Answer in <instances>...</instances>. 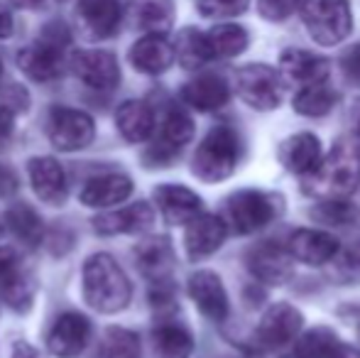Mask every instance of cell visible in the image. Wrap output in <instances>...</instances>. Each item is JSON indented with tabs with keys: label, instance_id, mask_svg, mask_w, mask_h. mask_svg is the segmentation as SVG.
<instances>
[{
	"label": "cell",
	"instance_id": "6da1fadb",
	"mask_svg": "<svg viewBox=\"0 0 360 358\" xmlns=\"http://www.w3.org/2000/svg\"><path fill=\"white\" fill-rule=\"evenodd\" d=\"M360 184V150L353 143H338L321 158L314 172L304 177V191L316 199H346Z\"/></svg>",
	"mask_w": 360,
	"mask_h": 358
},
{
	"label": "cell",
	"instance_id": "7a4b0ae2",
	"mask_svg": "<svg viewBox=\"0 0 360 358\" xmlns=\"http://www.w3.org/2000/svg\"><path fill=\"white\" fill-rule=\"evenodd\" d=\"M133 297L125 272L108 253H96L84 263V300L101 314L125 309Z\"/></svg>",
	"mask_w": 360,
	"mask_h": 358
},
{
	"label": "cell",
	"instance_id": "3957f363",
	"mask_svg": "<svg viewBox=\"0 0 360 358\" xmlns=\"http://www.w3.org/2000/svg\"><path fill=\"white\" fill-rule=\"evenodd\" d=\"M243 155L240 135L231 125H216L206 133L194 153L191 170L204 181H223L236 172Z\"/></svg>",
	"mask_w": 360,
	"mask_h": 358
},
{
	"label": "cell",
	"instance_id": "277c9868",
	"mask_svg": "<svg viewBox=\"0 0 360 358\" xmlns=\"http://www.w3.org/2000/svg\"><path fill=\"white\" fill-rule=\"evenodd\" d=\"M282 214V196L260 189H240L231 194L223 206V224L233 234H255L270 226Z\"/></svg>",
	"mask_w": 360,
	"mask_h": 358
},
{
	"label": "cell",
	"instance_id": "5b68a950",
	"mask_svg": "<svg viewBox=\"0 0 360 358\" xmlns=\"http://www.w3.org/2000/svg\"><path fill=\"white\" fill-rule=\"evenodd\" d=\"M299 15L314 42L323 47L343 42L353 27V13L348 0H299Z\"/></svg>",
	"mask_w": 360,
	"mask_h": 358
},
{
	"label": "cell",
	"instance_id": "8992f818",
	"mask_svg": "<svg viewBox=\"0 0 360 358\" xmlns=\"http://www.w3.org/2000/svg\"><path fill=\"white\" fill-rule=\"evenodd\" d=\"M236 91L250 108L275 110L285 98V79L267 64H248L236 72Z\"/></svg>",
	"mask_w": 360,
	"mask_h": 358
},
{
	"label": "cell",
	"instance_id": "52a82bcc",
	"mask_svg": "<svg viewBox=\"0 0 360 358\" xmlns=\"http://www.w3.org/2000/svg\"><path fill=\"white\" fill-rule=\"evenodd\" d=\"M47 133H49V143L57 150H62V153H76V150H84L94 143L96 125L94 118L86 110L57 106L49 113Z\"/></svg>",
	"mask_w": 360,
	"mask_h": 358
},
{
	"label": "cell",
	"instance_id": "ba28073f",
	"mask_svg": "<svg viewBox=\"0 0 360 358\" xmlns=\"http://www.w3.org/2000/svg\"><path fill=\"white\" fill-rule=\"evenodd\" d=\"M191 138H194V120L189 118V113L181 108H169L162 120L160 138L147 150L145 160L150 162V167H165L181 153V148Z\"/></svg>",
	"mask_w": 360,
	"mask_h": 358
},
{
	"label": "cell",
	"instance_id": "9c48e42d",
	"mask_svg": "<svg viewBox=\"0 0 360 358\" xmlns=\"http://www.w3.org/2000/svg\"><path fill=\"white\" fill-rule=\"evenodd\" d=\"M302 312L297 307L287 305V302H280V305H272L262 314L255 331V339L265 351H277L282 346H287L292 339H297L299 331H302Z\"/></svg>",
	"mask_w": 360,
	"mask_h": 358
},
{
	"label": "cell",
	"instance_id": "30bf717a",
	"mask_svg": "<svg viewBox=\"0 0 360 358\" xmlns=\"http://www.w3.org/2000/svg\"><path fill=\"white\" fill-rule=\"evenodd\" d=\"M72 72L86 87L96 91H113L120 84L118 59L110 52H101V49L76 52L72 57Z\"/></svg>",
	"mask_w": 360,
	"mask_h": 358
},
{
	"label": "cell",
	"instance_id": "8fae6325",
	"mask_svg": "<svg viewBox=\"0 0 360 358\" xmlns=\"http://www.w3.org/2000/svg\"><path fill=\"white\" fill-rule=\"evenodd\" d=\"M91 339V321L79 312L62 314L47 334V346L54 356L72 358L86 349Z\"/></svg>",
	"mask_w": 360,
	"mask_h": 358
},
{
	"label": "cell",
	"instance_id": "7c38bea8",
	"mask_svg": "<svg viewBox=\"0 0 360 358\" xmlns=\"http://www.w3.org/2000/svg\"><path fill=\"white\" fill-rule=\"evenodd\" d=\"M189 295L194 300L196 309L206 317V319L221 324L228 317V295L223 287L221 277L211 270H199L189 277Z\"/></svg>",
	"mask_w": 360,
	"mask_h": 358
},
{
	"label": "cell",
	"instance_id": "4fadbf2b",
	"mask_svg": "<svg viewBox=\"0 0 360 358\" xmlns=\"http://www.w3.org/2000/svg\"><path fill=\"white\" fill-rule=\"evenodd\" d=\"M226 224H223L221 216L214 214H199L186 224V234H184V245L186 253L191 260H201L209 258L211 253H216L218 248L226 241Z\"/></svg>",
	"mask_w": 360,
	"mask_h": 358
},
{
	"label": "cell",
	"instance_id": "5bb4252c",
	"mask_svg": "<svg viewBox=\"0 0 360 358\" xmlns=\"http://www.w3.org/2000/svg\"><path fill=\"white\" fill-rule=\"evenodd\" d=\"M287 253L294 260L307 265H326L338 253V241L326 231L316 229H299L289 236Z\"/></svg>",
	"mask_w": 360,
	"mask_h": 358
},
{
	"label": "cell",
	"instance_id": "9a60e30c",
	"mask_svg": "<svg viewBox=\"0 0 360 358\" xmlns=\"http://www.w3.org/2000/svg\"><path fill=\"white\" fill-rule=\"evenodd\" d=\"M79 23L91 39H108L118 32L123 8L118 0H79Z\"/></svg>",
	"mask_w": 360,
	"mask_h": 358
},
{
	"label": "cell",
	"instance_id": "2e32d148",
	"mask_svg": "<svg viewBox=\"0 0 360 358\" xmlns=\"http://www.w3.org/2000/svg\"><path fill=\"white\" fill-rule=\"evenodd\" d=\"M155 221V211L147 201L123 206V209L105 211V214L96 216L94 229L101 236H118V234H143Z\"/></svg>",
	"mask_w": 360,
	"mask_h": 358
},
{
	"label": "cell",
	"instance_id": "e0dca14e",
	"mask_svg": "<svg viewBox=\"0 0 360 358\" xmlns=\"http://www.w3.org/2000/svg\"><path fill=\"white\" fill-rule=\"evenodd\" d=\"M18 67L22 69L30 79H34V82H54V79L62 77L64 49L39 39V42L20 49Z\"/></svg>",
	"mask_w": 360,
	"mask_h": 358
},
{
	"label": "cell",
	"instance_id": "ac0fdd59",
	"mask_svg": "<svg viewBox=\"0 0 360 358\" xmlns=\"http://www.w3.org/2000/svg\"><path fill=\"white\" fill-rule=\"evenodd\" d=\"M32 189L44 204L62 206L67 201V174L54 158H32L27 165Z\"/></svg>",
	"mask_w": 360,
	"mask_h": 358
},
{
	"label": "cell",
	"instance_id": "d6986e66",
	"mask_svg": "<svg viewBox=\"0 0 360 358\" xmlns=\"http://www.w3.org/2000/svg\"><path fill=\"white\" fill-rule=\"evenodd\" d=\"M155 204L167 224L184 226L201 214V196L181 184H162L155 189Z\"/></svg>",
	"mask_w": 360,
	"mask_h": 358
},
{
	"label": "cell",
	"instance_id": "ffe728a7",
	"mask_svg": "<svg viewBox=\"0 0 360 358\" xmlns=\"http://www.w3.org/2000/svg\"><path fill=\"white\" fill-rule=\"evenodd\" d=\"M130 194H133V179H130L128 174L108 172V174H98V177L86 181L79 199H81V204H86V206L105 209V206H115V204H120V201H125Z\"/></svg>",
	"mask_w": 360,
	"mask_h": 358
},
{
	"label": "cell",
	"instance_id": "44dd1931",
	"mask_svg": "<svg viewBox=\"0 0 360 358\" xmlns=\"http://www.w3.org/2000/svg\"><path fill=\"white\" fill-rule=\"evenodd\" d=\"M292 255L287 253V248L277 243H260L248 253V270L262 282H270V285H280L292 275V263H289Z\"/></svg>",
	"mask_w": 360,
	"mask_h": 358
},
{
	"label": "cell",
	"instance_id": "7402d4cb",
	"mask_svg": "<svg viewBox=\"0 0 360 358\" xmlns=\"http://www.w3.org/2000/svg\"><path fill=\"white\" fill-rule=\"evenodd\" d=\"M321 143L316 135L311 133H297L289 135L280 148V162L285 165V170L294 174L307 177L309 172L316 170V165L321 162Z\"/></svg>",
	"mask_w": 360,
	"mask_h": 358
},
{
	"label": "cell",
	"instance_id": "603a6c76",
	"mask_svg": "<svg viewBox=\"0 0 360 358\" xmlns=\"http://www.w3.org/2000/svg\"><path fill=\"white\" fill-rule=\"evenodd\" d=\"M174 62V47L165 34H147L130 49V64L143 74H162Z\"/></svg>",
	"mask_w": 360,
	"mask_h": 358
},
{
	"label": "cell",
	"instance_id": "cb8c5ba5",
	"mask_svg": "<svg viewBox=\"0 0 360 358\" xmlns=\"http://www.w3.org/2000/svg\"><path fill=\"white\" fill-rule=\"evenodd\" d=\"M280 67L289 82L302 84V87L326 82L328 77V59L307 52V49H285L280 57Z\"/></svg>",
	"mask_w": 360,
	"mask_h": 358
},
{
	"label": "cell",
	"instance_id": "d4e9b609",
	"mask_svg": "<svg viewBox=\"0 0 360 358\" xmlns=\"http://www.w3.org/2000/svg\"><path fill=\"white\" fill-rule=\"evenodd\" d=\"M135 260H138L140 272L152 282H165L169 280L172 270H174V250H172L167 238H147L135 248Z\"/></svg>",
	"mask_w": 360,
	"mask_h": 358
},
{
	"label": "cell",
	"instance_id": "484cf974",
	"mask_svg": "<svg viewBox=\"0 0 360 358\" xmlns=\"http://www.w3.org/2000/svg\"><path fill=\"white\" fill-rule=\"evenodd\" d=\"M152 349H155V358H191L194 339L181 321L162 319L152 331Z\"/></svg>",
	"mask_w": 360,
	"mask_h": 358
},
{
	"label": "cell",
	"instance_id": "4316f807",
	"mask_svg": "<svg viewBox=\"0 0 360 358\" xmlns=\"http://www.w3.org/2000/svg\"><path fill=\"white\" fill-rule=\"evenodd\" d=\"M181 98L196 110H218L228 103L231 89L218 74H201L181 89Z\"/></svg>",
	"mask_w": 360,
	"mask_h": 358
},
{
	"label": "cell",
	"instance_id": "83f0119b",
	"mask_svg": "<svg viewBox=\"0 0 360 358\" xmlns=\"http://www.w3.org/2000/svg\"><path fill=\"white\" fill-rule=\"evenodd\" d=\"M34 290H37L34 277L20 265V260L0 275V297H3V302L10 309L27 312L32 307Z\"/></svg>",
	"mask_w": 360,
	"mask_h": 358
},
{
	"label": "cell",
	"instance_id": "f1b7e54d",
	"mask_svg": "<svg viewBox=\"0 0 360 358\" xmlns=\"http://www.w3.org/2000/svg\"><path fill=\"white\" fill-rule=\"evenodd\" d=\"M115 123L128 143H145L155 130V113L145 101H125L115 113Z\"/></svg>",
	"mask_w": 360,
	"mask_h": 358
},
{
	"label": "cell",
	"instance_id": "f546056e",
	"mask_svg": "<svg viewBox=\"0 0 360 358\" xmlns=\"http://www.w3.org/2000/svg\"><path fill=\"white\" fill-rule=\"evenodd\" d=\"M5 226L8 231L25 243L27 248H37L44 241V224L39 214L30 204H15L5 211Z\"/></svg>",
	"mask_w": 360,
	"mask_h": 358
},
{
	"label": "cell",
	"instance_id": "4dcf8cb0",
	"mask_svg": "<svg viewBox=\"0 0 360 358\" xmlns=\"http://www.w3.org/2000/svg\"><path fill=\"white\" fill-rule=\"evenodd\" d=\"M206 42H209L214 59H231L238 57L240 52H245L248 32L236 23H223L216 25L211 32H206Z\"/></svg>",
	"mask_w": 360,
	"mask_h": 358
},
{
	"label": "cell",
	"instance_id": "1f68e13d",
	"mask_svg": "<svg viewBox=\"0 0 360 358\" xmlns=\"http://www.w3.org/2000/svg\"><path fill=\"white\" fill-rule=\"evenodd\" d=\"M338 103V91L326 87V82L309 84L294 96V110L309 118H321V115L331 113V108Z\"/></svg>",
	"mask_w": 360,
	"mask_h": 358
},
{
	"label": "cell",
	"instance_id": "d6a6232c",
	"mask_svg": "<svg viewBox=\"0 0 360 358\" xmlns=\"http://www.w3.org/2000/svg\"><path fill=\"white\" fill-rule=\"evenodd\" d=\"M174 57L179 59V64L184 69H199L204 67L211 57V49L209 42H206V34L199 32V30L189 27L179 34L176 39V47H174Z\"/></svg>",
	"mask_w": 360,
	"mask_h": 358
},
{
	"label": "cell",
	"instance_id": "836d02e7",
	"mask_svg": "<svg viewBox=\"0 0 360 358\" xmlns=\"http://www.w3.org/2000/svg\"><path fill=\"white\" fill-rule=\"evenodd\" d=\"M103 358H143L140 336L120 326L108 329L103 336Z\"/></svg>",
	"mask_w": 360,
	"mask_h": 358
},
{
	"label": "cell",
	"instance_id": "e575fe53",
	"mask_svg": "<svg viewBox=\"0 0 360 358\" xmlns=\"http://www.w3.org/2000/svg\"><path fill=\"white\" fill-rule=\"evenodd\" d=\"M338 336L333 334L326 326H316V329L307 331L299 341L297 351H294V358H326L336 349Z\"/></svg>",
	"mask_w": 360,
	"mask_h": 358
},
{
	"label": "cell",
	"instance_id": "d590c367",
	"mask_svg": "<svg viewBox=\"0 0 360 358\" xmlns=\"http://www.w3.org/2000/svg\"><path fill=\"white\" fill-rule=\"evenodd\" d=\"M311 216L319 221V224L351 226L360 219V211L353 204H348L346 199H323L321 204L311 211Z\"/></svg>",
	"mask_w": 360,
	"mask_h": 358
},
{
	"label": "cell",
	"instance_id": "8d00e7d4",
	"mask_svg": "<svg viewBox=\"0 0 360 358\" xmlns=\"http://www.w3.org/2000/svg\"><path fill=\"white\" fill-rule=\"evenodd\" d=\"M138 23L150 34H165L172 27V8L165 0H147L138 13Z\"/></svg>",
	"mask_w": 360,
	"mask_h": 358
},
{
	"label": "cell",
	"instance_id": "74e56055",
	"mask_svg": "<svg viewBox=\"0 0 360 358\" xmlns=\"http://www.w3.org/2000/svg\"><path fill=\"white\" fill-rule=\"evenodd\" d=\"M245 10L248 0H199V13L204 18H236Z\"/></svg>",
	"mask_w": 360,
	"mask_h": 358
},
{
	"label": "cell",
	"instance_id": "f35d334b",
	"mask_svg": "<svg viewBox=\"0 0 360 358\" xmlns=\"http://www.w3.org/2000/svg\"><path fill=\"white\" fill-rule=\"evenodd\" d=\"M260 15L270 23H282L299 8V0H257Z\"/></svg>",
	"mask_w": 360,
	"mask_h": 358
},
{
	"label": "cell",
	"instance_id": "ab89813d",
	"mask_svg": "<svg viewBox=\"0 0 360 358\" xmlns=\"http://www.w3.org/2000/svg\"><path fill=\"white\" fill-rule=\"evenodd\" d=\"M341 67H343V74H346L348 82L360 84V44H353V47L343 54Z\"/></svg>",
	"mask_w": 360,
	"mask_h": 358
},
{
	"label": "cell",
	"instance_id": "60d3db41",
	"mask_svg": "<svg viewBox=\"0 0 360 358\" xmlns=\"http://www.w3.org/2000/svg\"><path fill=\"white\" fill-rule=\"evenodd\" d=\"M15 130V113L8 106H0V148L8 145V140L13 138Z\"/></svg>",
	"mask_w": 360,
	"mask_h": 358
},
{
	"label": "cell",
	"instance_id": "b9f144b4",
	"mask_svg": "<svg viewBox=\"0 0 360 358\" xmlns=\"http://www.w3.org/2000/svg\"><path fill=\"white\" fill-rule=\"evenodd\" d=\"M15 191H18V177H15L13 170L0 165V199L3 196H13Z\"/></svg>",
	"mask_w": 360,
	"mask_h": 358
},
{
	"label": "cell",
	"instance_id": "7bdbcfd3",
	"mask_svg": "<svg viewBox=\"0 0 360 358\" xmlns=\"http://www.w3.org/2000/svg\"><path fill=\"white\" fill-rule=\"evenodd\" d=\"M13 358H44V356L39 354L34 346L25 344V341H18V344L13 346Z\"/></svg>",
	"mask_w": 360,
	"mask_h": 358
},
{
	"label": "cell",
	"instance_id": "ee69618b",
	"mask_svg": "<svg viewBox=\"0 0 360 358\" xmlns=\"http://www.w3.org/2000/svg\"><path fill=\"white\" fill-rule=\"evenodd\" d=\"M326 358H360V351H356L353 346H346V344H341V341H338L336 349H333Z\"/></svg>",
	"mask_w": 360,
	"mask_h": 358
},
{
	"label": "cell",
	"instance_id": "f6af8a7d",
	"mask_svg": "<svg viewBox=\"0 0 360 358\" xmlns=\"http://www.w3.org/2000/svg\"><path fill=\"white\" fill-rule=\"evenodd\" d=\"M13 263H18V255H15L10 248H0V275H3Z\"/></svg>",
	"mask_w": 360,
	"mask_h": 358
},
{
	"label": "cell",
	"instance_id": "bcb514c9",
	"mask_svg": "<svg viewBox=\"0 0 360 358\" xmlns=\"http://www.w3.org/2000/svg\"><path fill=\"white\" fill-rule=\"evenodd\" d=\"M13 34V18L0 10V39H8Z\"/></svg>",
	"mask_w": 360,
	"mask_h": 358
},
{
	"label": "cell",
	"instance_id": "7dc6e473",
	"mask_svg": "<svg viewBox=\"0 0 360 358\" xmlns=\"http://www.w3.org/2000/svg\"><path fill=\"white\" fill-rule=\"evenodd\" d=\"M351 125H353V133L360 138V98L353 103V108H351Z\"/></svg>",
	"mask_w": 360,
	"mask_h": 358
},
{
	"label": "cell",
	"instance_id": "c3c4849f",
	"mask_svg": "<svg viewBox=\"0 0 360 358\" xmlns=\"http://www.w3.org/2000/svg\"><path fill=\"white\" fill-rule=\"evenodd\" d=\"M10 3L15 5V8H22V10H32V8H37L42 0H10Z\"/></svg>",
	"mask_w": 360,
	"mask_h": 358
},
{
	"label": "cell",
	"instance_id": "681fc988",
	"mask_svg": "<svg viewBox=\"0 0 360 358\" xmlns=\"http://www.w3.org/2000/svg\"><path fill=\"white\" fill-rule=\"evenodd\" d=\"M351 258H353V263H356L358 268H360V243L353 245V250H351Z\"/></svg>",
	"mask_w": 360,
	"mask_h": 358
},
{
	"label": "cell",
	"instance_id": "f907efd6",
	"mask_svg": "<svg viewBox=\"0 0 360 358\" xmlns=\"http://www.w3.org/2000/svg\"><path fill=\"white\" fill-rule=\"evenodd\" d=\"M0 77H3V62H0Z\"/></svg>",
	"mask_w": 360,
	"mask_h": 358
},
{
	"label": "cell",
	"instance_id": "816d5d0a",
	"mask_svg": "<svg viewBox=\"0 0 360 358\" xmlns=\"http://www.w3.org/2000/svg\"><path fill=\"white\" fill-rule=\"evenodd\" d=\"M59 3H67V0H59Z\"/></svg>",
	"mask_w": 360,
	"mask_h": 358
},
{
	"label": "cell",
	"instance_id": "f5cc1de1",
	"mask_svg": "<svg viewBox=\"0 0 360 358\" xmlns=\"http://www.w3.org/2000/svg\"><path fill=\"white\" fill-rule=\"evenodd\" d=\"M0 234H3V226H0Z\"/></svg>",
	"mask_w": 360,
	"mask_h": 358
},
{
	"label": "cell",
	"instance_id": "db71d44e",
	"mask_svg": "<svg viewBox=\"0 0 360 358\" xmlns=\"http://www.w3.org/2000/svg\"><path fill=\"white\" fill-rule=\"evenodd\" d=\"M358 334H360V329H358Z\"/></svg>",
	"mask_w": 360,
	"mask_h": 358
}]
</instances>
